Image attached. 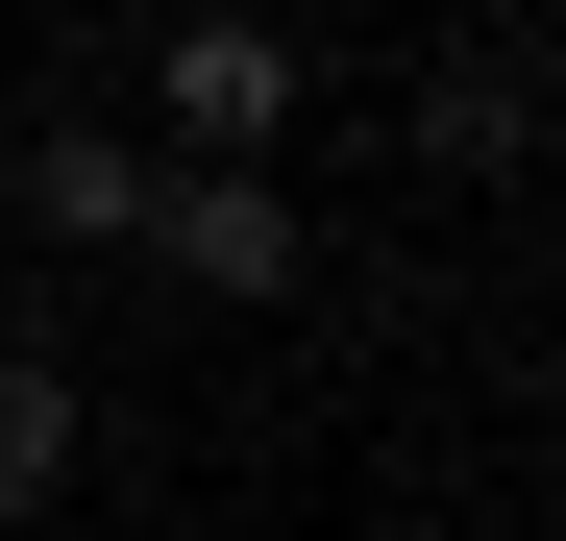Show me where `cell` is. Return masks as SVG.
<instances>
[{"mask_svg":"<svg viewBox=\"0 0 566 541\" xmlns=\"http://www.w3.org/2000/svg\"><path fill=\"white\" fill-rule=\"evenodd\" d=\"M296 99H321V50L271 25V0H198V25L148 50V124H172V172H271V148H296Z\"/></svg>","mask_w":566,"mask_h":541,"instance_id":"6da1fadb","label":"cell"},{"mask_svg":"<svg viewBox=\"0 0 566 541\" xmlns=\"http://www.w3.org/2000/svg\"><path fill=\"white\" fill-rule=\"evenodd\" d=\"M148 270H172V296H222V320H271V296H296V172H148Z\"/></svg>","mask_w":566,"mask_h":541,"instance_id":"7a4b0ae2","label":"cell"},{"mask_svg":"<svg viewBox=\"0 0 566 541\" xmlns=\"http://www.w3.org/2000/svg\"><path fill=\"white\" fill-rule=\"evenodd\" d=\"M148 124H25V198H0V222H50V246H148Z\"/></svg>","mask_w":566,"mask_h":541,"instance_id":"3957f363","label":"cell"},{"mask_svg":"<svg viewBox=\"0 0 566 541\" xmlns=\"http://www.w3.org/2000/svg\"><path fill=\"white\" fill-rule=\"evenodd\" d=\"M50 492H74V370L0 344V517H50Z\"/></svg>","mask_w":566,"mask_h":541,"instance_id":"277c9868","label":"cell"},{"mask_svg":"<svg viewBox=\"0 0 566 541\" xmlns=\"http://www.w3.org/2000/svg\"><path fill=\"white\" fill-rule=\"evenodd\" d=\"M419 148H443V172H517V148H542V99H517V74H443Z\"/></svg>","mask_w":566,"mask_h":541,"instance_id":"5b68a950","label":"cell"},{"mask_svg":"<svg viewBox=\"0 0 566 541\" xmlns=\"http://www.w3.org/2000/svg\"><path fill=\"white\" fill-rule=\"evenodd\" d=\"M0 198H25V124H0Z\"/></svg>","mask_w":566,"mask_h":541,"instance_id":"8992f818","label":"cell"}]
</instances>
